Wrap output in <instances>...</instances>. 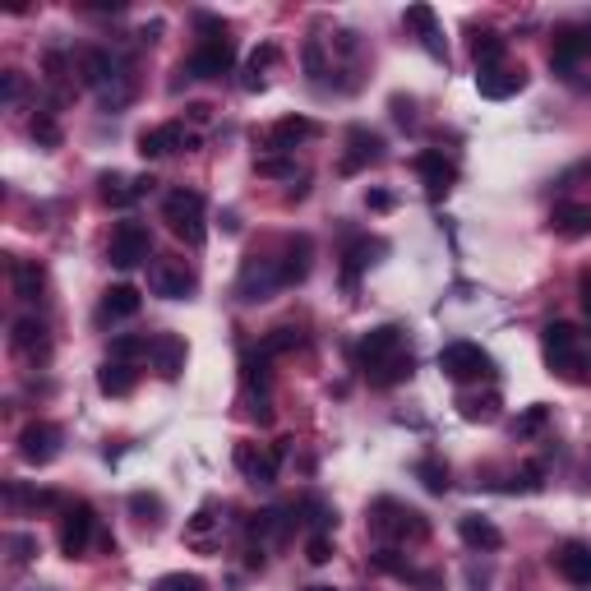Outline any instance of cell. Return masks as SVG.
Segmentation results:
<instances>
[{"label":"cell","instance_id":"obj_1","mask_svg":"<svg viewBox=\"0 0 591 591\" xmlns=\"http://www.w3.org/2000/svg\"><path fill=\"white\" fill-rule=\"evenodd\" d=\"M370 527H374V536L398 541V545H407V541L421 545L425 536H430V522H425V513L398 504V499H374V504H370Z\"/></svg>","mask_w":591,"mask_h":591},{"label":"cell","instance_id":"obj_2","mask_svg":"<svg viewBox=\"0 0 591 591\" xmlns=\"http://www.w3.org/2000/svg\"><path fill=\"white\" fill-rule=\"evenodd\" d=\"M162 222L171 227L176 241H185L190 250L208 241V227H204V194L199 190H171L162 199Z\"/></svg>","mask_w":591,"mask_h":591},{"label":"cell","instance_id":"obj_3","mask_svg":"<svg viewBox=\"0 0 591 591\" xmlns=\"http://www.w3.org/2000/svg\"><path fill=\"white\" fill-rule=\"evenodd\" d=\"M541 351H545V365H550L555 374H564V379H578V370H582V333L573 324H564V319L545 324Z\"/></svg>","mask_w":591,"mask_h":591},{"label":"cell","instance_id":"obj_4","mask_svg":"<svg viewBox=\"0 0 591 591\" xmlns=\"http://www.w3.org/2000/svg\"><path fill=\"white\" fill-rule=\"evenodd\" d=\"M287 444L291 439H282V444H250V439H241L236 453H231V462H236V471H241L245 481L273 485L282 471V458H287Z\"/></svg>","mask_w":591,"mask_h":591},{"label":"cell","instance_id":"obj_5","mask_svg":"<svg viewBox=\"0 0 591 591\" xmlns=\"http://www.w3.org/2000/svg\"><path fill=\"white\" fill-rule=\"evenodd\" d=\"M439 370H444L453 384L495 379V361H490V351L476 347V342H448V347L439 351Z\"/></svg>","mask_w":591,"mask_h":591},{"label":"cell","instance_id":"obj_6","mask_svg":"<svg viewBox=\"0 0 591 591\" xmlns=\"http://www.w3.org/2000/svg\"><path fill=\"white\" fill-rule=\"evenodd\" d=\"M93 541H97L93 504H84V499L65 504V513H61V555L65 559H84L88 550H93Z\"/></svg>","mask_w":591,"mask_h":591},{"label":"cell","instance_id":"obj_7","mask_svg":"<svg viewBox=\"0 0 591 591\" xmlns=\"http://www.w3.org/2000/svg\"><path fill=\"white\" fill-rule=\"evenodd\" d=\"M582 61H591V24H559L555 47H550V70L559 79H573Z\"/></svg>","mask_w":591,"mask_h":591},{"label":"cell","instance_id":"obj_8","mask_svg":"<svg viewBox=\"0 0 591 591\" xmlns=\"http://www.w3.org/2000/svg\"><path fill=\"white\" fill-rule=\"evenodd\" d=\"M107 259L116 268H139L153 259V231L144 222H121L111 231V245H107Z\"/></svg>","mask_w":591,"mask_h":591},{"label":"cell","instance_id":"obj_9","mask_svg":"<svg viewBox=\"0 0 591 591\" xmlns=\"http://www.w3.org/2000/svg\"><path fill=\"white\" fill-rule=\"evenodd\" d=\"M61 444H65V430L56 421H28L19 430V458L28 467H47V462L61 458Z\"/></svg>","mask_w":591,"mask_h":591},{"label":"cell","instance_id":"obj_10","mask_svg":"<svg viewBox=\"0 0 591 591\" xmlns=\"http://www.w3.org/2000/svg\"><path fill=\"white\" fill-rule=\"evenodd\" d=\"M231 65H236V42L231 37H199V47L190 51V61H185V74L190 79H222V74H231Z\"/></svg>","mask_w":591,"mask_h":591},{"label":"cell","instance_id":"obj_11","mask_svg":"<svg viewBox=\"0 0 591 591\" xmlns=\"http://www.w3.org/2000/svg\"><path fill=\"white\" fill-rule=\"evenodd\" d=\"M282 287V273H278V259H268V254H250L241 264V278H236V296L245 305L254 301H268L273 291Z\"/></svg>","mask_w":591,"mask_h":591},{"label":"cell","instance_id":"obj_12","mask_svg":"<svg viewBox=\"0 0 591 591\" xmlns=\"http://www.w3.org/2000/svg\"><path fill=\"white\" fill-rule=\"evenodd\" d=\"M148 287H153V296H162V301H185V296H194V273L185 268V259H153L148 264Z\"/></svg>","mask_w":591,"mask_h":591},{"label":"cell","instance_id":"obj_13","mask_svg":"<svg viewBox=\"0 0 591 591\" xmlns=\"http://www.w3.org/2000/svg\"><path fill=\"white\" fill-rule=\"evenodd\" d=\"M10 347H14V356H24L28 365H47V361H51V333H47V324H42L37 314H24V319H14Z\"/></svg>","mask_w":591,"mask_h":591},{"label":"cell","instance_id":"obj_14","mask_svg":"<svg viewBox=\"0 0 591 591\" xmlns=\"http://www.w3.org/2000/svg\"><path fill=\"white\" fill-rule=\"evenodd\" d=\"M199 144L190 130H185L181 121H167V125H153V130L139 134V157L144 162H153V157H171V153H190V148Z\"/></svg>","mask_w":591,"mask_h":591},{"label":"cell","instance_id":"obj_15","mask_svg":"<svg viewBox=\"0 0 591 591\" xmlns=\"http://www.w3.org/2000/svg\"><path fill=\"white\" fill-rule=\"evenodd\" d=\"M398 351H402V328L398 324H379V328H370V333L356 342V365L370 374V370H379L384 361H393Z\"/></svg>","mask_w":591,"mask_h":591},{"label":"cell","instance_id":"obj_16","mask_svg":"<svg viewBox=\"0 0 591 591\" xmlns=\"http://www.w3.org/2000/svg\"><path fill=\"white\" fill-rule=\"evenodd\" d=\"M374 162H384V139L374 130H365V125L347 130V153H342V162H338L342 176H356V171L374 167Z\"/></svg>","mask_w":591,"mask_h":591},{"label":"cell","instance_id":"obj_17","mask_svg":"<svg viewBox=\"0 0 591 591\" xmlns=\"http://www.w3.org/2000/svg\"><path fill=\"white\" fill-rule=\"evenodd\" d=\"M139 310H144V296H139V287H130V282H116V287L102 291V305H97V328L125 324V319H134Z\"/></svg>","mask_w":591,"mask_h":591},{"label":"cell","instance_id":"obj_18","mask_svg":"<svg viewBox=\"0 0 591 591\" xmlns=\"http://www.w3.org/2000/svg\"><path fill=\"white\" fill-rule=\"evenodd\" d=\"M314 134H319V121H310V116H282L264 134V148L268 153H296L301 144H310Z\"/></svg>","mask_w":591,"mask_h":591},{"label":"cell","instance_id":"obj_19","mask_svg":"<svg viewBox=\"0 0 591 591\" xmlns=\"http://www.w3.org/2000/svg\"><path fill=\"white\" fill-rule=\"evenodd\" d=\"M550 231L564 236V241H582V236H591V199H564V204H555V213H550Z\"/></svg>","mask_w":591,"mask_h":591},{"label":"cell","instance_id":"obj_20","mask_svg":"<svg viewBox=\"0 0 591 591\" xmlns=\"http://www.w3.org/2000/svg\"><path fill=\"white\" fill-rule=\"evenodd\" d=\"M185 356H190V347H185V338H176V333H157V338L148 342V361H153V370L162 374V379H181Z\"/></svg>","mask_w":591,"mask_h":591},{"label":"cell","instance_id":"obj_21","mask_svg":"<svg viewBox=\"0 0 591 591\" xmlns=\"http://www.w3.org/2000/svg\"><path fill=\"white\" fill-rule=\"evenodd\" d=\"M310 264H314V241L310 236H291L282 245V259H278V273H282V287H296V282L310 278Z\"/></svg>","mask_w":591,"mask_h":591},{"label":"cell","instance_id":"obj_22","mask_svg":"<svg viewBox=\"0 0 591 591\" xmlns=\"http://www.w3.org/2000/svg\"><path fill=\"white\" fill-rule=\"evenodd\" d=\"M416 171H421V181H425V190L435 194H448L453 185H458V167L448 162L439 148H425V153H416Z\"/></svg>","mask_w":591,"mask_h":591},{"label":"cell","instance_id":"obj_23","mask_svg":"<svg viewBox=\"0 0 591 591\" xmlns=\"http://www.w3.org/2000/svg\"><path fill=\"white\" fill-rule=\"evenodd\" d=\"M296 527V508H264V513H254L250 522V536L259 545H282Z\"/></svg>","mask_w":591,"mask_h":591},{"label":"cell","instance_id":"obj_24","mask_svg":"<svg viewBox=\"0 0 591 591\" xmlns=\"http://www.w3.org/2000/svg\"><path fill=\"white\" fill-rule=\"evenodd\" d=\"M458 536H462L467 550H485V555H490V550H504V531H499L490 518H481V513H462Z\"/></svg>","mask_w":591,"mask_h":591},{"label":"cell","instance_id":"obj_25","mask_svg":"<svg viewBox=\"0 0 591 591\" xmlns=\"http://www.w3.org/2000/svg\"><path fill=\"white\" fill-rule=\"evenodd\" d=\"M555 568H559V578H568L573 587H591V545L564 541L555 550Z\"/></svg>","mask_w":591,"mask_h":591},{"label":"cell","instance_id":"obj_26","mask_svg":"<svg viewBox=\"0 0 591 591\" xmlns=\"http://www.w3.org/2000/svg\"><path fill=\"white\" fill-rule=\"evenodd\" d=\"M10 278H14V296L28 305H37L47 296V268L37 259H10Z\"/></svg>","mask_w":591,"mask_h":591},{"label":"cell","instance_id":"obj_27","mask_svg":"<svg viewBox=\"0 0 591 591\" xmlns=\"http://www.w3.org/2000/svg\"><path fill=\"white\" fill-rule=\"evenodd\" d=\"M522 88H527V74H522V70H508V65L476 74V93L490 97V102H504V97L522 93Z\"/></svg>","mask_w":591,"mask_h":591},{"label":"cell","instance_id":"obj_28","mask_svg":"<svg viewBox=\"0 0 591 591\" xmlns=\"http://www.w3.org/2000/svg\"><path fill=\"white\" fill-rule=\"evenodd\" d=\"M97 194H102L107 208H130L144 199V194H139V181L121 176V171H102V176H97Z\"/></svg>","mask_w":591,"mask_h":591},{"label":"cell","instance_id":"obj_29","mask_svg":"<svg viewBox=\"0 0 591 591\" xmlns=\"http://www.w3.org/2000/svg\"><path fill=\"white\" fill-rule=\"evenodd\" d=\"M402 19H407V28H416V33H421V47L430 51L435 61H448V47L439 42V24H435V10H430V5H411Z\"/></svg>","mask_w":591,"mask_h":591},{"label":"cell","instance_id":"obj_30","mask_svg":"<svg viewBox=\"0 0 591 591\" xmlns=\"http://www.w3.org/2000/svg\"><path fill=\"white\" fill-rule=\"evenodd\" d=\"M508 56V37L504 33H490V28H481V33L471 37V61H476V70H499Z\"/></svg>","mask_w":591,"mask_h":591},{"label":"cell","instance_id":"obj_31","mask_svg":"<svg viewBox=\"0 0 591 591\" xmlns=\"http://www.w3.org/2000/svg\"><path fill=\"white\" fill-rule=\"evenodd\" d=\"M222 527L218 518V504H199L194 518L185 522V545H199V550H213V531Z\"/></svg>","mask_w":591,"mask_h":591},{"label":"cell","instance_id":"obj_32","mask_svg":"<svg viewBox=\"0 0 591 591\" xmlns=\"http://www.w3.org/2000/svg\"><path fill=\"white\" fill-rule=\"evenodd\" d=\"M499 393L495 388H485V393H458V411H462V421H481V425H490V421H499Z\"/></svg>","mask_w":591,"mask_h":591},{"label":"cell","instance_id":"obj_33","mask_svg":"<svg viewBox=\"0 0 591 591\" xmlns=\"http://www.w3.org/2000/svg\"><path fill=\"white\" fill-rule=\"evenodd\" d=\"M374 254H384V241H370V236L356 241L347 254H342V259H347V264H342V282H347V287H356V278H361L365 268L374 264Z\"/></svg>","mask_w":591,"mask_h":591},{"label":"cell","instance_id":"obj_34","mask_svg":"<svg viewBox=\"0 0 591 591\" xmlns=\"http://www.w3.org/2000/svg\"><path fill=\"white\" fill-rule=\"evenodd\" d=\"M97 388H102L107 398H125V393H134V365L102 361V370H97Z\"/></svg>","mask_w":591,"mask_h":591},{"label":"cell","instance_id":"obj_35","mask_svg":"<svg viewBox=\"0 0 591 591\" xmlns=\"http://www.w3.org/2000/svg\"><path fill=\"white\" fill-rule=\"evenodd\" d=\"M278 61V47L273 42H264V47H254L250 51V61H245V74H241V88L245 93H259L264 88V74H268V65Z\"/></svg>","mask_w":591,"mask_h":591},{"label":"cell","instance_id":"obj_36","mask_svg":"<svg viewBox=\"0 0 591 591\" xmlns=\"http://www.w3.org/2000/svg\"><path fill=\"white\" fill-rule=\"evenodd\" d=\"M411 370H416V361H411V351H398L393 361H384L379 370H370V384L374 388H393V384H407Z\"/></svg>","mask_w":591,"mask_h":591},{"label":"cell","instance_id":"obj_37","mask_svg":"<svg viewBox=\"0 0 591 591\" xmlns=\"http://www.w3.org/2000/svg\"><path fill=\"white\" fill-rule=\"evenodd\" d=\"M28 134H33V144H37V148H61V139H65V134H61V121H56V111H47V107H42L33 121H28Z\"/></svg>","mask_w":591,"mask_h":591},{"label":"cell","instance_id":"obj_38","mask_svg":"<svg viewBox=\"0 0 591 591\" xmlns=\"http://www.w3.org/2000/svg\"><path fill=\"white\" fill-rule=\"evenodd\" d=\"M241 379H245V393H268V356L264 351H250L241 361Z\"/></svg>","mask_w":591,"mask_h":591},{"label":"cell","instance_id":"obj_39","mask_svg":"<svg viewBox=\"0 0 591 591\" xmlns=\"http://www.w3.org/2000/svg\"><path fill=\"white\" fill-rule=\"evenodd\" d=\"M296 347H301V328H291V324L273 328V333L259 342V351H264L268 361H273V356H287V351H296Z\"/></svg>","mask_w":591,"mask_h":591},{"label":"cell","instance_id":"obj_40","mask_svg":"<svg viewBox=\"0 0 591 591\" xmlns=\"http://www.w3.org/2000/svg\"><path fill=\"white\" fill-rule=\"evenodd\" d=\"M545 425H550V407H545V402H531V407L522 411L518 421H513V439H531V435H541Z\"/></svg>","mask_w":591,"mask_h":591},{"label":"cell","instance_id":"obj_41","mask_svg":"<svg viewBox=\"0 0 591 591\" xmlns=\"http://www.w3.org/2000/svg\"><path fill=\"white\" fill-rule=\"evenodd\" d=\"M254 171L268 176V181H296V162H291L287 153H264L259 162H254Z\"/></svg>","mask_w":591,"mask_h":591},{"label":"cell","instance_id":"obj_42","mask_svg":"<svg viewBox=\"0 0 591 591\" xmlns=\"http://www.w3.org/2000/svg\"><path fill=\"white\" fill-rule=\"evenodd\" d=\"M416 481H421L430 495H444L448 490V467L439 458H421L416 462Z\"/></svg>","mask_w":591,"mask_h":591},{"label":"cell","instance_id":"obj_43","mask_svg":"<svg viewBox=\"0 0 591 591\" xmlns=\"http://www.w3.org/2000/svg\"><path fill=\"white\" fill-rule=\"evenodd\" d=\"M5 499L10 504H28V508H61V495H51V490H24V485H5Z\"/></svg>","mask_w":591,"mask_h":591},{"label":"cell","instance_id":"obj_44","mask_svg":"<svg viewBox=\"0 0 591 591\" xmlns=\"http://www.w3.org/2000/svg\"><path fill=\"white\" fill-rule=\"evenodd\" d=\"M148 356V338H134V333H121V338H111V361H139Z\"/></svg>","mask_w":591,"mask_h":591},{"label":"cell","instance_id":"obj_45","mask_svg":"<svg viewBox=\"0 0 591 591\" xmlns=\"http://www.w3.org/2000/svg\"><path fill=\"white\" fill-rule=\"evenodd\" d=\"M130 513L139 522H148V527H157V522H162V499L157 495H144V490H139V495H130Z\"/></svg>","mask_w":591,"mask_h":591},{"label":"cell","instance_id":"obj_46","mask_svg":"<svg viewBox=\"0 0 591 591\" xmlns=\"http://www.w3.org/2000/svg\"><path fill=\"white\" fill-rule=\"evenodd\" d=\"M0 97H5V107H19L28 97V79L19 70H5L0 74Z\"/></svg>","mask_w":591,"mask_h":591},{"label":"cell","instance_id":"obj_47","mask_svg":"<svg viewBox=\"0 0 591 591\" xmlns=\"http://www.w3.org/2000/svg\"><path fill=\"white\" fill-rule=\"evenodd\" d=\"M153 591H208V582L199 573H167L153 582Z\"/></svg>","mask_w":591,"mask_h":591},{"label":"cell","instance_id":"obj_48","mask_svg":"<svg viewBox=\"0 0 591 591\" xmlns=\"http://www.w3.org/2000/svg\"><path fill=\"white\" fill-rule=\"evenodd\" d=\"M305 74H310V84H324V74H328L324 42H319V37H310V42H305Z\"/></svg>","mask_w":591,"mask_h":591},{"label":"cell","instance_id":"obj_49","mask_svg":"<svg viewBox=\"0 0 591 591\" xmlns=\"http://www.w3.org/2000/svg\"><path fill=\"white\" fill-rule=\"evenodd\" d=\"M10 559L14 564H33V555H37V536H28V531H14L10 541Z\"/></svg>","mask_w":591,"mask_h":591},{"label":"cell","instance_id":"obj_50","mask_svg":"<svg viewBox=\"0 0 591 591\" xmlns=\"http://www.w3.org/2000/svg\"><path fill=\"white\" fill-rule=\"evenodd\" d=\"M305 559H310V564H328V559H333V541H328V531H319V536L305 541Z\"/></svg>","mask_w":591,"mask_h":591},{"label":"cell","instance_id":"obj_51","mask_svg":"<svg viewBox=\"0 0 591 591\" xmlns=\"http://www.w3.org/2000/svg\"><path fill=\"white\" fill-rule=\"evenodd\" d=\"M194 28L204 33V42L208 37H227V24H222L218 14H194Z\"/></svg>","mask_w":591,"mask_h":591},{"label":"cell","instance_id":"obj_52","mask_svg":"<svg viewBox=\"0 0 591 591\" xmlns=\"http://www.w3.org/2000/svg\"><path fill=\"white\" fill-rule=\"evenodd\" d=\"M393 204H398V199H393L388 190H370V194H365V208H374V213H388Z\"/></svg>","mask_w":591,"mask_h":591},{"label":"cell","instance_id":"obj_53","mask_svg":"<svg viewBox=\"0 0 591 591\" xmlns=\"http://www.w3.org/2000/svg\"><path fill=\"white\" fill-rule=\"evenodd\" d=\"M573 181H591V157H582L578 167H568L564 176H559V185H573Z\"/></svg>","mask_w":591,"mask_h":591},{"label":"cell","instance_id":"obj_54","mask_svg":"<svg viewBox=\"0 0 591 591\" xmlns=\"http://www.w3.org/2000/svg\"><path fill=\"white\" fill-rule=\"evenodd\" d=\"M84 10L88 14H116V10H125V0H84Z\"/></svg>","mask_w":591,"mask_h":591},{"label":"cell","instance_id":"obj_55","mask_svg":"<svg viewBox=\"0 0 591 591\" xmlns=\"http://www.w3.org/2000/svg\"><path fill=\"white\" fill-rule=\"evenodd\" d=\"M393 116H398L402 125L411 121V102H407V97H393Z\"/></svg>","mask_w":591,"mask_h":591},{"label":"cell","instance_id":"obj_56","mask_svg":"<svg viewBox=\"0 0 591 591\" xmlns=\"http://www.w3.org/2000/svg\"><path fill=\"white\" fill-rule=\"evenodd\" d=\"M208 116H213V107H204V102H194V107H190V121H199V125H204Z\"/></svg>","mask_w":591,"mask_h":591},{"label":"cell","instance_id":"obj_57","mask_svg":"<svg viewBox=\"0 0 591 591\" xmlns=\"http://www.w3.org/2000/svg\"><path fill=\"white\" fill-rule=\"evenodd\" d=\"M157 33H162V24H144L139 28V42H157Z\"/></svg>","mask_w":591,"mask_h":591},{"label":"cell","instance_id":"obj_58","mask_svg":"<svg viewBox=\"0 0 591 591\" xmlns=\"http://www.w3.org/2000/svg\"><path fill=\"white\" fill-rule=\"evenodd\" d=\"M578 291H582V305H587V314H591V273L578 282Z\"/></svg>","mask_w":591,"mask_h":591},{"label":"cell","instance_id":"obj_59","mask_svg":"<svg viewBox=\"0 0 591 591\" xmlns=\"http://www.w3.org/2000/svg\"><path fill=\"white\" fill-rule=\"evenodd\" d=\"M305 591H338V587H305Z\"/></svg>","mask_w":591,"mask_h":591}]
</instances>
